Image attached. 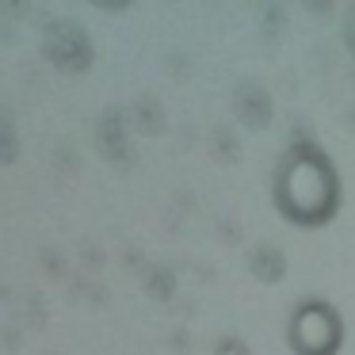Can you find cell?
<instances>
[{"label": "cell", "mask_w": 355, "mask_h": 355, "mask_svg": "<svg viewBox=\"0 0 355 355\" xmlns=\"http://www.w3.org/2000/svg\"><path fill=\"white\" fill-rule=\"evenodd\" d=\"M275 202L283 207V214L291 222L317 225L324 218H332V210H336L332 164H324V157H317V149H294L286 157V164L279 168Z\"/></svg>", "instance_id": "1"}, {"label": "cell", "mask_w": 355, "mask_h": 355, "mask_svg": "<svg viewBox=\"0 0 355 355\" xmlns=\"http://www.w3.org/2000/svg\"><path fill=\"white\" fill-rule=\"evenodd\" d=\"M291 344L302 355H332L340 344V321L329 306L306 302L291 321Z\"/></svg>", "instance_id": "2"}]
</instances>
